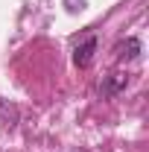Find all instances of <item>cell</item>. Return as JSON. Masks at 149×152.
<instances>
[{"label": "cell", "mask_w": 149, "mask_h": 152, "mask_svg": "<svg viewBox=\"0 0 149 152\" xmlns=\"http://www.w3.org/2000/svg\"><path fill=\"white\" fill-rule=\"evenodd\" d=\"M93 50H96V38L93 35H88L79 47H76V53H73V61L79 64V67H88L93 61Z\"/></svg>", "instance_id": "6da1fadb"}]
</instances>
